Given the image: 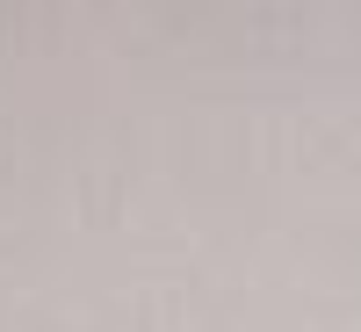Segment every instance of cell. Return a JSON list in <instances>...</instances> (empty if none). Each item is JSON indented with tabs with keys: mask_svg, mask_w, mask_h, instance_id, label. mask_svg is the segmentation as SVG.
<instances>
[]
</instances>
